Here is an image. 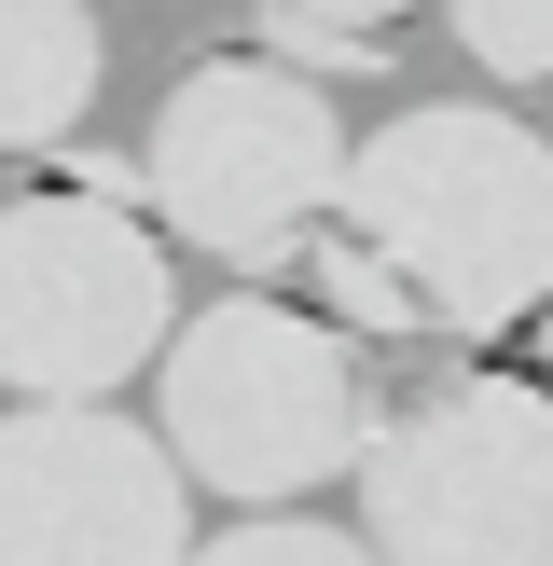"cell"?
I'll return each instance as SVG.
<instances>
[{
    "label": "cell",
    "mask_w": 553,
    "mask_h": 566,
    "mask_svg": "<svg viewBox=\"0 0 553 566\" xmlns=\"http://www.w3.org/2000/svg\"><path fill=\"white\" fill-rule=\"evenodd\" d=\"M319 318L359 346H429L470 359L498 332H540L553 304V138L498 97H429L359 138L346 193L319 235Z\"/></svg>",
    "instance_id": "obj_1"
},
{
    "label": "cell",
    "mask_w": 553,
    "mask_h": 566,
    "mask_svg": "<svg viewBox=\"0 0 553 566\" xmlns=\"http://www.w3.org/2000/svg\"><path fill=\"white\" fill-rule=\"evenodd\" d=\"M374 359L346 318H304L276 291H221L208 318H180L153 374V429L221 512H291L319 484H359L374 457Z\"/></svg>",
    "instance_id": "obj_2"
},
{
    "label": "cell",
    "mask_w": 553,
    "mask_h": 566,
    "mask_svg": "<svg viewBox=\"0 0 553 566\" xmlns=\"http://www.w3.org/2000/svg\"><path fill=\"white\" fill-rule=\"evenodd\" d=\"M359 138L332 125V83L291 55H194L166 83L153 138H138V193L153 221L221 276H291L319 263L332 193H346Z\"/></svg>",
    "instance_id": "obj_3"
},
{
    "label": "cell",
    "mask_w": 553,
    "mask_h": 566,
    "mask_svg": "<svg viewBox=\"0 0 553 566\" xmlns=\"http://www.w3.org/2000/svg\"><path fill=\"white\" fill-rule=\"evenodd\" d=\"M166 346L180 235L153 221L138 166H70L0 208V401H111L166 374Z\"/></svg>",
    "instance_id": "obj_4"
},
{
    "label": "cell",
    "mask_w": 553,
    "mask_h": 566,
    "mask_svg": "<svg viewBox=\"0 0 553 566\" xmlns=\"http://www.w3.org/2000/svg\"><path fill=\"white\" fill-rule=\"evenodd\" d=\"M359 539L387 566H553V387L429 374L374 415Z\"/></svg>",
    "instance_id": "obj_5"
},
{
    "label": "cell",
    "mask_w": 553,
    "mask_h": 566,
    "mask_svg": "<svg viewBox=\"0 0 553 566\" xmlns=\"http://www.w3.org/2000/svg\"><path fill=\"white\" fill-rule=\"evenodd\" d=\"M0 566H194V470L111 401L0 415Z\"/></svg>",
    "instance_id": "obj_6"
},
{
    "label": "cell",
    "mask_w": 553,
    "mask_h": 566,
    "mask_svg": "<svg viewBox=\"0 0 553 566\" xmlns=\"http://www.w3.org/2000/svg\"><path fill=\"white\" fill-rule=\"evenodd\" d=\"M97 0H0V166L55 153V138L97 111Z\"/></svg>",
    "instance_id": "obj_7"
},
{
    "label": "cell",
    "mask_w": 553,
    "mask_h": 566,
    "mask_svg": "<svg viewBox=\"0 0 553 566\" xmlns=\"http://www.w3.org/2000/svg\"><path fill=\"white\" fill-rule=\"evenodd\" d=\"M249 42L291 55V70H387V42H401L429 0H236Z\"/></svg>",
    "instance_id": "obj_8"
},
{
    "label": "cell",
    "mask_w": 553,
    "mask_h": 566,
    "mask_svg": "<svg viewBox=\"0 0 553 566\" xmlns=\"http://www.w3.org/2000/svg\"><path fill=\"white\" fill-rule=\"evenodd\" d=\"M194 566H387V553L346 539V525H319V512H249L221 539H194Z\"/></svg>",
    "instance_id": "obj_9"
},
{
    "label": "cell",
    "mask_w": 553,
    "mask_h": 566,
    "mask_svg": "<svg viewBox=\"0 0 553 566\" xmlns=\"http://www.w3.org/2000/svg\"><path fill=\"white\" fill-rule=\"evenodd\" d=\"M442 28H457L470 70H498V83H553V0H442Z\"/></svg>",
    "instance_id": "obj_10"
},
{
    "label": "cell",
    "mask_w": 553,
    "mask_h": 566,
    "mask_svg": "<svg viewBox=\"0 0 553 566\" xmlns=\"http://www.w3.org/2000/svg\"><path fill=\"white\" fill-rule=\"evenodd\" d=\"M540 387H553V304H540Z\"/></svg>",
    "instance_id": "obj_11"
}]
</instances>
